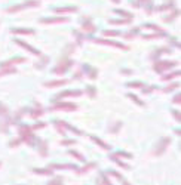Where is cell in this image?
Returning a JSON list of instances; mask_svg holds the SVG:
<instances>
[{"instance_id":"cell-9","label":"cell","mask_w":181,"mask_h":185,"mask_svg":"<svg viewBox=\"0 0 181 185\" xmlns=\"http://www.w3.org/2000/svg\"><path fill=\"white\" fill-rule=\"evenodd\" d=\"M55 108H67V110H76L74 104H58Z\"/></svg>"},{"instance_id":"cell-16","label":"cell","mask_w":181,"mask_h":185,"mask_svg":"<svg viewBox=\"0 0 181 185\" xmlns=\"http://www.w3.org/2000/svg\"><path fill=\"white\" fill-rule=\"evenodd\" d=\"M48 61H49V59H48V58H46V56H45V58H42V61H40V64H37L36 67H37V68H42V67H45V65H46V62H48Z\"/></svg>"},{"instance_id":"cell-12","label":"cell","mask_w":181,"mask_h":185,"mask_svg":"<svg viewBox=\"0 0 181 185\" xmlns=\"http://www.w3.org/2000/svg\"><path fill=\"white\" fill-rule=\"evenodd\" d=\"M70 95H74V96H77V95H80V92L79 90H76V92H64V93H61V95H58V98H61V96H70Z\"/></svg>"},{"instance_id":"cell-26","label":"cell","mask_w":181,"mask_h":185,"mask_svg":"<svg viewBox=\"0 0 181 185\" xmlns=\"http://www.w3.org/2000/svg\"><path fill=\"white\" fill-rule=\"evenodd\" d=\"M174 117L177 118L178 121H180V113H177V111H174Z\"/></svg>"},{"instance_id":"cell-8","label":"cell","mask_w":181,"mask_h":185,"mask_svg":"<svg viewBox=\"0 0 181 185\" xmlns=\"http://www.w3.org/2000/svg\"><path fill=\"white\" fill-rule=\"evenodd\" d=\"M17 43H18V45H21V46H22V48H25V49H28V51L31 52V53H36V55H39V51H36V49H34V48H31V46H30V45H27V43H24V42H17Z\"/></svg>"},{"instance_id":"cell-11","label":"cell","mask_w":181,"mask_h":185,"mask_svg":"<svg viewBox=\"0 0 181 185\" xmlns=\"http://www.w3.org/2000/svg\"><path fill=\"white\" fill-rule=\"evenodd\" d=\"M12 33H21V34H33V30H25V28H15Z\"/></svg>"},{"instance_id":"cell-10","label":"cell","mask_w":181,"mask_h":185,"mask_svg":"<svg viewBox=\"0 0 181 185\" xmlns=\"http://www.w3.org/2000/svg\"><path fill=\"white\" fill-rule=\"evenodd\" d=\"M65 83H67V80H55V82H49V83H46V86L54 87V86H59V84H65Z\"/></svg>"},{"instance_id":"cell-6","label":"cell","mask_w":181,"mask_h":185,"mask_svg":"<svg viewBox=\"0 0 181 185\" xmlns=\"http://www.w3.org/2000/svg\"><path fill=\"white\" fill-rule=\"evenodd\" d=\"M98 43H103V45H110V46H114V48H122V49H126V46L120 45V43H116V42H110V40H98Z\"/></svg>"},{"instance_id":"cell-19","label":"cell","mask_w":181,"mask_h":185,"mask_svg":"<svg viewBox=\"0 0 181 185\" xmlns=\"http://www.w3.org/2000/svg\"><path fill=\"white\" fill-rule=\"evenodd\" d=\"M116 12H117V14H120V15H123V17H131L132 18V15H131V14H128V12H125V11H119V9H117V11H116Z\"/></svg>"},{"instance_id":"cell-4","label":"cell","mask_w":181,"mask_h":185,"mask_svg":"<svg viewBox=\"0 0 181 185\" xmlns=\"http://www.w3.org/2000/svg\"><path fill=\"white\" fill-rule=\"evenodd\" d=\"M21 62H25V58H14V59H9V61H6L5 64H2V67H8V65H12V64H21Z\"/></svg>"},{"instance_id":"cell-17","label":"cell","mask_w":181,"mask_h":185,"mask_svg":"<svg viewBox=\"0 0 181 185\" xmlns=\"http://www.w3.org/2000/svg\"><path fill=\"white\" fill-rule=\"evenodd\" d=\"M177 76H180V71H178V73H172V74H169V76H165V77H162V79H163V80H169V79L177 77Z\"/></svg>"},{"instance_id":"cell-28","label":"cell","mask_w":181,"mask_h":185,"mask_svg":"<svg viewBox=\"0 0 181 185\" xmlns=\"http://www.w3.org/2000/svg\"><path fill=\"white\" fill-rule=\"evenodd\" d=\"M114 2H116V3H119V2H120V0H114Z\"/></svg>"},{"instance_id":"cell-23","label":"cell","mask_w":181,"mask_h":185,"mask_svg":"<svg viewBox=\"0 0 181 185\" xmlns=\"http://www.w3.org/2000/svg\"><path fill=\"white\" fill-rule=\"evenodd\" d=\"M0 113H2V114H8V110H6V107H5V105H2V104H0Z\"/></svg>"},{"instance_id":"cell-14","label":"cell","mask_w":181,"mask_h":185,"mask_svg":"<svg viewBox=\"0 0 181 185\" xmlns=\"http://www.w3.org/2000/svg\"><path fill=\"white\" fill-rule=\"evenodd\" d=\"M92 139H94L95 142H98V144H100V145H101L103 148H106V150H109V145H106V144H104V142H103L101 139H98V138H95V136H92Z\"/></svg>"},{"instance_id":"cell-27","label":"cell","mask_w":181,"mask_h":185,"mask_svg":"<svg viewBox=\"0 0 181 185\" xmlns=\"http://www.w3.org/2000/svg\"><path fill=\"white\" fill-rule=\"evenodd\" d=\"M174 102H175V104H177V102L180 104V93H178V96H175V98H174Z\"/></svg>"},{"instance_id":"cell-18","label":"cell","mask_w":181,"mask_h":185,"mask_svg":"<svg viewBox=\"0 0 181 185\" xmlns=\"http://www.w3.org/2000/svg\"><path fill=\"white\" fill-rule=\"evenodd\" d=\"M129 98H131L132 101H135V102H137V104H138V105H144V104H143V102H141V101H138V98H137L135 95H129Z\"/></svg>"},{"instance_id":"cell-13","label":"cell","mask_w":181,"mask_h":185,"mask_svg":"<svg viewBox=\"0 0 181 185\" xmlns=\"http://www.w3.org/2000/svg\"><path fill=\"white\" fill-rule=\"evenodd\" d=\"M82 30H85V31H95V27H94V25H92V24H89V22H88V24H85V25H83V27H82Z\"/></svg>"},{"instance_id":"cell-2","label":"cell","mask_w":181,"mask_h":185,"mask_svg":"<svg viewBox=\"0 0 181 185\" xmlns=\"http://www.w3.org/2000/svg\"><path fill=\"white\" fill-rule=\"evenodd\" d=\"M70 65H71V61H64L61 65H58V67L55 68L54 73H64V71H65L67 68L70 67Z\"/></svg>"},{"instance_id":"cell-1","label":"cell","mask_w":181,"mask_h":185,"mask_svg":"<svg viewBox=\"0 0 181 185\" xmlns=\"http://www.w3.org/2000/svg\"><path fill=\"white\" fill-rule=\"evenodd\" d=\"M169 142H171V139H169V138H163L162 141L159 142V145H157V150L154 151V154H156V155L162 154V152L165 151V148L168 147V144H169Z\"/></svg>"},{"instance_id":"cell-25","label":"cell","mask_w":181,"mask_h":185,"mask_svg":"<svg viewBox=\"0 0 181 185\" xmlns=\"http://www.w3.org/2000/svg\"><path fill=\"white\" fill-rule=\"evenodd\" d=\"M171 6H172V5H163V6H160V9H169V8H171Z\"/></svg>"},{"instance_id":"cell-3","label":"cell","mask_w":181,"mask_h":185,"mask_svg":"<svg viewBox=\"0 0 181 185\" xmlns=\"http://www.w3.org/2000/svg\"><path fill=\"white\" fill-rule=\"evenodd\" d=\"M174 65H175V62H172V61H171V62H166V64H156V65H154V70L159 71V73H162L165 68H171V67H174Z\"/></svg>"},{"instance_id":"cell-15","label":"cell","mask_w":181,"mask_h":185,"mask_svg":"<svg viewBox=\"0 0 181 185\" xmlns=\"http://www.w3.org/2000/svg\"><path fill=\"white\" fill-rule=\"evenodd\" d=\"M128 21H129V19H125V21H123V19H110L111 24H126Z\"/></svg>"},{"instance_id":"cell-7","label":"cell","mask_w":181,"mask_h":185,"mask_svg":"<svg viewBox=\"0 0 181 185\" xmlns=\"http://www.w3.org/2000/svg\"><path fill=\"white\" fill-rule=\"evenodd\" d=\"M77 11V8L76 6H68V8H58V9H55V12H58V14H64V12H76Z\"/></svg>"},{"instance_id":"cell-5","label":"cell","mask_w":181,"mask_h":185,"mask_svg":"<svg viewBox=\"0 0 181 185\" xmlns=\"http://www.w3.org/2000/svg\"><path fill=\"white\" fill-rule=\"evenodd\" d=\"M68 19L67 18H45V19H42V22H45V24H48V22H67Z\"/></svg>"},{"instance_id":"cell-24","label":"cell","mask_w":181,"mask_h":185,"mask_svg":"<svg viewBox=\"0 0 181 185\" xmlns=\"http://www.w3.org/2000/svg\"><path fill=\"white\" fill-rule=\"evenodd\" d=\"M177 86H178V84H171L169 87H166V89H165V92H169V90H172V89H175Z\"/></svg>"},{"instance_id":"cell-22","label":"cell","mask_w":181,"mask_h":185,"mask_svg":"<svg viewBox=\"0 0 181 185\" xmlns=\"http://www.w3.org/2000/svg\"><path fill=\"white\" fill-rule=\"evenodd\" d=\"M128 86H129V87H141L143 84H141V83H138V82H135V83H129Z\"/></svg>"},{"instance_id":"cell-20","label":"cell","mask_w":181,"mask_h":185,"mask_svg":"<svg viewBox=\"0 0 181 185\" xmlns=\"http://www.w3.org/2000/svg\"><path fill=\"white\" fill-rule=\"evenodd\" d=\"M34 172H37V173H42V175H49V173H51L49 170H40V169H36Z\"/></svg>"},{"instance_id":"cell-21","label":"cell","mask_w":181,"mask_h":185,"mask_svg":"<svg viewBox=\"0 0 181 185\" xmlns=\"http://www.w3.org/2000/svg\"><path fill=\"white\" fill-rule=\"evenodd\" d=\"M106 36H119V31H104Z\"/></svg>"}]
</instances>
